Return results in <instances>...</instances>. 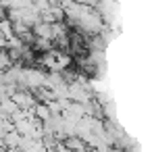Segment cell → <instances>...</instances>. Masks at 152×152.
Returning <instances> with one entry per match:
<instances>
[{
	"label": "cell",
	"mask_w": 152,
	"mask_h": 152,
	"mask_svg": "<svg viewBox=\"0 0 152 152\" xmlns=\"http://www.w3.org/2000/svg\"><path fill=\"white\" fill-rule=\"evenodd\" d=\"M21 137H23V135H19L15 129H11V131H7V133L2 135V144H4V148H19Z\"/></svg>",
	"instance_id": "cell-6"
},
{
	"label": "cell",
	"mask_w": 152,
	"mask_h": 152,
	"mask_svg": "<svg viewBox=\"0 0 152 152\" xmlns=\"http://www.w3.org/2000/svg\"><path fill=\"white\" fill-rule=\"evenodd\" d=\"M63 144L71 150V152H88V144L79 137V135H67L63 140Z\"/></svg>",
	"instance_id": "cell-3"
},
{
	"label": "cell",
	"mask_w": 152,
	"mask_h": 152,
	"mask_svg": "<svg viewBox=\"0 0 152 152\" xmlns=\"http://www.w3.org/2000/svg\"><path fill=\"white\" fill-rule=\"evenodd\" d=\"M4 152H21V148H4Z\"/></svg>",
	"instance_id": "cell-10"
},
{
	"label": "cell",
	"mask_w": 152,
	"mask_h": 152,
	"mask_svg": "<svg viewBox=\"0 0 152 152\" xmlns=\"http://www.w3.org/2000/svg\"><path fill=\"white\" fill-rule=\"evenodd\" d=\"M11 100L19 106V108H31L36 104V96L31 94V90H25V88H17L13 94H11Z\"/></svg>",
	"instance_id": "cell-2"
},
{
	"label": "cell",
	"mask_w": 152,
	"mask_h": 152,
	"mask_svg": "<svg viewBox=\"0 0 152 152\" xmlns=\"http://www.w3.org/2000/svg\"><path fill=\"white\" fill-rule=\"evenodd\" d=\"M0 34H2L7 40H9L11 36H15V34H13V23H11L7 17H2V19H0Z\"/></svg>",
	"instance_id": "cell-7"
},
{
	"label": "cell",
	"mask_w": 152,
	"mask_h": 152,
	"mask_svg": "<svg viewBox=\"0 0 152 152\" xmlns=\"http://www.w3.org/2000/svg\"><path fill=\"white\" fill-rule=\"evenodd\" d=\"M108 152H129V150H127V148H123V146H113Z\"/></svg>",
	"instance_id": "cell-9"
},
{
	"label": "cell",
	"mask_w": 152,
	"mask_h": 152,
	"mask_svg": "<svg viewBox=\"0 0 152 152\" xmlns=\"http://www.w3.org/2000/svg\"><path fill=\"white\" fill-rule=\"evenodd\" d=\"M11 65H13V63H11V58H9V54H7V50H0V69L7 71Z\"/></svg>",
	"instance_id": "cell-8"
},
{
	"label": "cell",
	"mask_w": 152,
	"mask_h": 152,
	"mask_svg": "<svg viewBox=\"0 0 152 152\" xmlns=\"http://www.w3.org/2000/svg\"><path fill=\"white\" fill-rule=\"evenodd\" d=\"M46 83V73L42 69H25L23 67V81H21V88L25 90H36V88H42Z\"/></svg>",
	"instance_id": "cell-1"
},
{
	"label": "cell",
	"mask_w": 152,
	"mask_h": 152,
	"mask_svg": "<svg viewBox=\"0 0 152 152\" xmlns=\"http://www.w3.org/2000/svg\"><path fill=\"white\" fill-rule=\"evenodd\" d=\"M34 117L44 123V121H48V119L52 117V113H50V108H48L46 102H36V104H34Z\"/></svg>",
	"instance_id": "cell-5"
},
{
	"label": "cell",
	"mask_w": 152,
	"mask_h": 152,
	"mask_svg": "<svg viewBox=\"0 0 152 152\" xmlns=\"http://www.w3.org/2000/svg\"><path fill=\"white\" fill-rule=\"evenodd\" d=\"M31 34H34L36 38H42V40H52V23L38 21V23L31 27Z\"/></svg>",
	"instance_id": "cell-4"
}]
</instances>
